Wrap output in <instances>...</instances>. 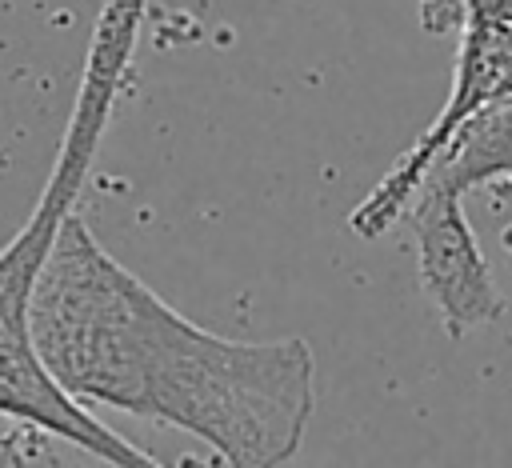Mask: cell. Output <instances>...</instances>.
<instances>
[{"label":"cell","mask_w":512,"mask_h":468,"mask_svg":"<svg viewBox=\"0 0 512 468\" xmlns=\"http://www.w3.org/2000/svg\"><path fill=\"white\" fill-rule=\"evenodd\" d=\"M468 4H472V0H416V16H420L424 32L444 36V32H456V28H460Z\"/></svg>","instance_id":"cell-6"},{"label":"cell","mask_w":512,"mask_h":468,"mask_svg":"<svg viewBox=\"0 0 512 468\" xmlns=\"http://www.w3.org/2000/svg\"><path fill=\"white\" fill-rule=\"evenodd\" d=\"M472 4H484V8H492L496 16H504L512 24V0H472Z\"/></svg>","instance_id":"cell-7"},{"label":"cell","mask_w":512,"mask_h":468,"mask_svg":"<svg viewBox=\"0 0 512 468\" xmlns=\"http://www.w3.org/2000/svg\"><path fill=\"white\" fill-rule=\"evenodd\" d=\"M144 12H148V0H104L100 4L92 40L84 52L80 84L72 96V112L56 144V160L48 168L40 200L32 216L20 224V232L0 248V412L24 416L40 424L44 432L68 440L84 456L100 464H120V468H156L160 460L144 452L140 444L124 440L120 432H112L104 420L88 412V404L72 400L48 376L32 344L28 308H32V284L56 240V228L76 208L88 184L92 160L100 152V140L112 124L116 100L128 84Z\"/></svg>","instance_id":"cell-2"},{"label":"cell","mask_w":512,"mask_h":468,"mask_svg":"<svg viewBox=\"0 0 512 468\" xmlns=\"http://www.w3.org/2000/svg\"><path fill=\"white\" fill-rule=\"evenodd\" d=\"M460 52H456V72H452V92L448 104L436 112V120L420 132V140L392 164V172L352 208L348 228L360 240H376L384 236L408 208L424 168L432 164V156L444 148V140L452 136V128L476 112L480 104L512 92V24L504 16H496L484 4H468L464 20H460Z\"/></svg>","instance_id":"cell-3"},{"label":"cell","mask_w":512,"mask_h":468,"mask_svg":"<svg viewBox=\"0 0 512 468\" xmlns=\"http://www.w3.org/2000/svg\"><path fill=\"white\" fill-rule=\"evenodd\" d=\"M496 180H512V92L468 112L420 176V184L460 196Z\"/></svg>","instance_id":"cell-5"},{"label":"cell","mask_w":512,"mask_h":468,"mask_svg":"<svg viewBox=\"0 0 512 468\" xmlns=\"http://www.w3.org/2000/svg\"><path fill=\"white\" fill-rule=\"evenodd\" d=\"M28 324L48 376L72 400L192 432L236 468L292 460L316 412V360L300 336L232 340L192 324L76 208L40 264Z\"/></svg>","instance_id":"cell-1"},{"label":"cell","mask_w":512,"mask_h":468,"mask_svg":"<svg viewBox=\"0 0 512 468\" xmlns=\"http://www.w3.org/2000/svg\"><path fill=\"white\" fill-rule=\"evenodd\" d=\"M460 192L416 184L408 200L412 236H416V276L432 300L444 332L460 340L472 328H484L504 316V292L492 280V268L476 244V232L460 208Z\"/></svg>","instance_id":"cell-4"},{"label":"cell","mask_w":512,"mask_h":468,"mask_svg":"<svg viewBox=\"0 0 512 468\" xmlns=\"http://www.w3.org/2000/svg\"><path fill=\"white\" fill-rule=\"evenodd\" d=\"M492 196H496V200H512V180H496V184H492Z\"/></svg>","instance_id":"cell-8"}]
</instances>
